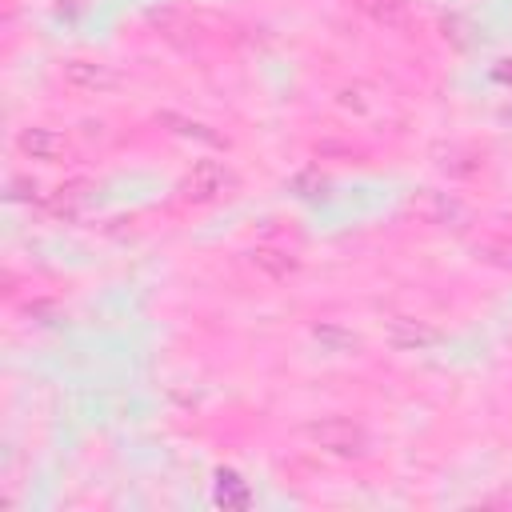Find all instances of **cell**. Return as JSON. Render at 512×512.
Here are the masks:
<instances>
[{
  "label": "cell",
  "mask_w": 512,
  "mask_h": 512,
  "mask_svg": "<svg viewBox=\"0 0 512 512\" xmlns=\"http://www.w3.org/2000/svg\"><path fill=\"white\" fill-rule=\"evenodd\" d=\"M248 264H252L256 272H264L268 280H288V276L296 272V256H292L288 248H276V244H256V248L248 252Z\"/></svg>",
  "instance_id": "cell-5"
},
{
  "label": "cell",
  "mask_w": 512,
  "mask_h": 512,
  "mask_svg": "<svg viewBox=\"0 0 512 512\" xmlns=\"http://www.w3.org/2000/svg\"><path fill=\"white\" fill-rule=\"evenodd\" d=\"M304 432H308V440H312L320 452L340 456V460L364 456V448H368L364 428H360L356 420H348V416H320V420H312Z\"/></svg>",
  "instance_id": "cell-1"
},
{
  "label": "cell",
  "mask_w": 512,
  "mask_h": 512,
  "mask_svg": "<svg viewBox=\"0 0 512 512\" xmlns=\"http://www.w3.org/2000/svg\"><path fill=\"white\" fill-rule=\"evenodd\" d=\"M388 340H392L396 348H424V344H436V332H432L424 320L392 316V320H388Z\"/></svg>",
  "instance_id": "cell-6"
},
{
  "label": "cell",
  "mask_w": 512,
  "mask_h": 512,
  "mask_svg": "<svg viewBox=\"0 0 512 512\" xmlns=\"http://www.w3.org/2000/svg\"><path fill=\"white\" fill-rule=\"evenodd\" d=\"M236 188V176H232V168L228 164H220V160H196L192 164V172L184 176V184H180V192L188 196V200H216V196H224V192H232Z\"/></svg>",
  "instance_id": "cell-2"
},
{
  "label": "cell",
  "mask_w": 512,
  "mask_h": 512,
  "mask_svg": "<svg viewBox=\"0 0 512 512\" xmlns=\"http://www.w3.org/2000/svg\"><path fill=\"white\" fill-rule=\"evenodd\" d=\"M416 212L428 220V224H448L452 216H460L464 208L452 200V196H444V192H424L420 196V204H416Z\"/></svg>",
  "instance_id": "cell-7"
},
{
  "label": "cell",
  "mask_w": 512,
  "mask_h": 512,
  "mask_svg": "<svg viewBox=\"0 0 512 512\" xmlns=\"http://www.w3.org/2000/svg\"><path fill=\"white\" fill-rule=\"evenodd\" d=\"M16 148L28 160H60L68 152V140H64V132L48 128V124H28L16 132Z\"/></svg>",
  "instance_id": "cell-4"
},
{
  "label": "cell",
  "mask_w": 512,
  "mask_h": 512,
  "mask_svg": "<svg viewBox=\"0 0 512 512\" xmlns=\"http://www.w3.org/2000/svg\"><path fill=\"white\" fill-rule=\"evenodd\" d=\"M376 24H384V28H404L408 24V4L404 0H356Z\"/></svg>",
  "instance_id": "cell-8"
},
{
  "label": "cell",
  "mask_w": 512,
  "mask_h": 512,
  "mask_svg": "<svg viewBox=\"0 0 512 512\" xmlns=\"http://www.w3.org/2000/svg\"><path fill=\"white\" fill-rule=\"evenodd\" d=\"M64 84L76 92H112L120 84V72L112 64H96V60H68Z\"/></svg>",
  "instance_id": "cell-3"
}]
</instances>
